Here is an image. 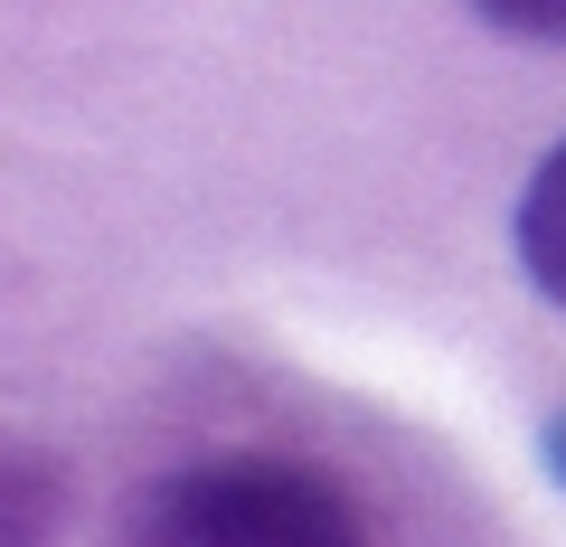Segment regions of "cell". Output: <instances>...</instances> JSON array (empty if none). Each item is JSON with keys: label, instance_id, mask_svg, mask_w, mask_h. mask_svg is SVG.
I'll return each mask as SVG.
<instances>
[{"label": "cell", "instance_id": "cell-1", "mask_svg": "<svg viewBox=\"0 0 566 547\" xmlns=\"http://www.w3.org/2000/svg\"><path fill=\"white\" fill-rule=\"evenodd\" d=\"M133 547H378L359 491L283 453H218L142 491Z\"/></svg>", "mask_w": 566, "mask_h": 547}, {"label": "cell", "instance_id": "cell-2", "mask_svg": "<svg viewBox=\"0 0 566 547\" xmlns=\"http://www.w3.org/2000/svg\"><path fill=\"white\" fill-rule=\"evenodd\" d=\"M66 509H76L66 463L20 444V434H0V547H57Z\"/></svg>", "mask_w": 566, "mask_h": 547}, {"label": "cell", "instance_id": "cell-4", "mask_svg": "<svg viewBox=\"0 0 566 547\" xmlns=\"http://www.w3.org/2000/svg\"><path fill=\"white\" fill-rule=\"evenodd\" d=\"M501 39H538V48H566V0H472Z\"/></svg>", "mask_w": 566, "mask_h": 547}, {"label": "cell", "instance_id": "cell-3", "mask_svg": "<svg viewBox=\"0 0 566 547\" xmlns=\"http://www.w3.org/2000/svg\"><path fill=\"white\" fill-rule=\"evenodd\" d=\"M510 245H520V274L538 284V303L566 312V143L528 170L520 218H510Z\"/></svg>", "mask_w": 566, "mask_h": 547}, {"label": "cell", "instance_id": "cell-5", "mask_svg": "<svg viewBox=\"0 0 566 547\" xmlns=\"http://www.w3.org/2000/svg\"><path fill=\"white\" fill-rule=\"evenodd\" d=\"M547 472H557V482H566V415H557V425H547Z\"/></svg>", "mask_w": 566, "mask_h": 547}]
</instances>
